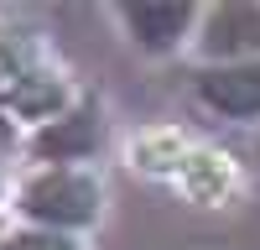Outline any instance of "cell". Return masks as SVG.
Segmentation results:
<instances>
[{
	"label": "cell",
	"instance_id": "cell-1",
	"mask_svg": "<svg viewBox=\"0 0 260 250\" xmlns=\"http://www.w3.org/2000/svg\"><path fill=\"white\" fill-rule=\"evenodd\" d=\"M104 208V188L89 167H31L16 188V214L21 224L57 229V235H78L89 229Z\"/></svg>",
	"mask_w": 260,
	"mask_h": 250
},
{
	"label": "cell",
	"instance_id": "cell-2",
	"mask_svg": "<svg viewBox=\"0 0 260 250\" xmlns=\"http://www.w3.org/2000/svg\"><path fill=\"white\" fill-rule=\"evenodd\" d=\"M104 136H110L104 104L99 99H73L26 136V151H31L37 167H89L104 151Z\"/></svg>",
	"mask_w": 260,
	"mask_h": 250
},
{
	"label": "cell",
	"instance_id": "cell-3",
	"mask_svg": "<svg viewBox=\"0 0 260 250\" xmlns=\"http://www.w3.org/2000/svg\"><path fill=\"white\" fill-rule=\"evenodd\" d=\"M192 47H198L203 68L255 63L260 57V0H219V6H203Z\"/></svg>",
	"mask_w": 260,
	"mask_h": 250
},
{
	"label": "cell",
	"instance_id": "cell-4",
	"mask_svg": "<svg viewBox=\"0 0 260 250\" xmlns=\"http://www.w3.org/2000/svg\"><path fill=\"white\" fill-rule=\"evenodd\" d=\"M198 16H203V6H187V0H167V6H120V26H125V37L136 42L141 52L167 57V52H177L182 42H192Z\"/></svg>",
	"mask_w": 260,
	"mask_h": 250
},
{
	"label": "cell",
	"instance_id": "cell-5",
	"mask_svg": "<svg viewBox=\"0 0 260 250\" xmlns=\"http://www.w3.org/2000/svg\"><path fill=\"white\" fill-rule=\"evenodd\" d=\"M192 94L219 120H240V125L260 120V57L255 63H229V68H198Z\"/></svg>",
	"mask_w": 260,
	"mask_h": 250
},
{
	"label": "cell",
	"instance_id": "cell-6",
	"mask_svg": "<svg viewBox=\"0 0 260 250\" xmlns=\"http://www.w3.org/2000/svg\"><path fill=\"white\" fill-rule=\"evenodd\" d=\"M0 250H78L73 235H57V229H37V224H16L0 235Z\"/></svg>",
	"mask_w": 260,
	"mask_h": 250
},
{
	"label": "cell",
	"instance_id": "cell-7",
	"mask_svg": "<svg viewBox=\"0 0 260 250\" xmlns=\"http://www.w3.org/2000/svg\"><path fill=\"white\" fill-rule=\"evenodd\" d=\"M21 146H26V136H21V120H16V110L6 99H0V162L6 157H16Z\"/></svg>",
	"mask_w": 260,
	"mask_h": 250
},
{
	"label": "cell",
	"instance_id": "cell-8",
	"mask_svg": "<svg viewBox=\"0 0 260 250\" xmlns=\"http://www.w3.org/2000/svg\"><path fill=\"white\" fill-rule=\"evenodd\" d=\"M0 203H6V177H0Z\"/></svg>",
	"mask_w": 260,
	"mask_h": 250
}]
</instances>
